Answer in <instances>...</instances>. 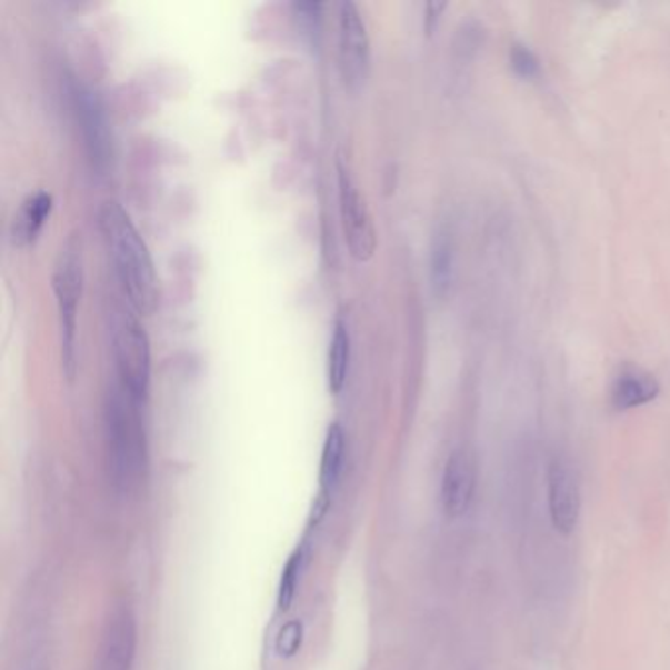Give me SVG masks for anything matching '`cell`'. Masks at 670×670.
Listing matches in <instances>:
<instances>
[{
    "label": "cell",
    "mask_w": 670,
    "mask_h": 670,
    "mask_svg": "<svg viewBox=\"0 0 670 670\" xmlns=\"http://www.w3.org/2000/svg\"><path fill=\"white\" fill-rule=\"evenodd\" d=\"M97 221L128 303L134 313L150 317L160 303V286L144 238L127 209L114 199L99 207Z\"/></svg>",
    "instance_id": "cell-1"
},
{
    "label": "cell",
    "mask_w": 670,
    "mask_h": 670,
    "mask_svg": "<svg viewBox=\"0 0 670 670\" xmlns=\"http://www.w3.org/2000/svg\"><path fill=\"white\" fill-rule=\"evenodd\" d=\"M138 403L112 386L104 403V441L112 484L119 492H137L148 474V442Z\"/></svg>",
    "instance_id": "cell-2"
},
{
    "label": "cell",
    "mask_w": 670,
    "mask_h": 670,
    "mask_svg": "<svg viewBox=\"0 0 670 670\" xmlns=\"http://www.w3.org/2000/svg\"><path fill=\"white\" fill-rule=\"evenodd\" d=\"M112 357L120 388L144 406L152 380L150 339L137 314L127 309H117L112 314Z\"/></svg>",
    "instance_id": "cell-3"
},
{
    "label": "cell",
    "mask_w": 670,
    "mask_h": 670,
    "mask_svg": "<svg viewBox=\"0 0 670 670\" xmlns=\"http://www.w3.org/2000/svg\"><path fill=\"white\" fill-rule=\"evenodd\" d=\"M83 281H86V270H83L81 240L69 238L66 247L61 248L51 276V286L60 314L61 360L69 380L76 378L77 314L83 296Z\"/></svg>",
    "instance_id": "cell-4"
},
{
    "label": "cell",
    "mask_w": 670,
    "mask_h": 670,
    "mask_svg": "<svg viewBox=\"0 0 670 670\" xmlns=\"http://www.w3.org/2000/svg\"><path fill=\"white\" fill-rule=\"evenodd\" d=\"M337 173H339L340 221H342L348 252L357 262H370L378 247L372 212L368 209L364 196L360 193V187L342 160L337 163Z\"/></svg>",
    "instance_id": "cell-5"
},
{
    "label": "cell",
    "mask_w": 670,
    "mask_h": 670,
    "mask_svg": "<svg viewBox=\"0 0 670 670\" xmlns=\"http://www.w3.org/2000/svg\"><path fill=\"white\" fill-rule=\"evenodd\" d=\"M337 53H339L340 76L348 87L364 83L370 71V36L364 17L354 2L344 0L339 4L337 24Z\"/></svg>",
    "instance_id": "cell-6"
},
{
    "label": "cell",
    "mask_w": 670,
    "mask_h": 670,
    "mask_svg": "<svg viewBox=\"0 0 670 670\" xmlns=\"http://www.w3.org/2000/svg\"><path fill=\"white\" fill-rule=\"evenodd\" d=\"M137 653V623L128 608H119L107 621L94 670H130Z\"/></svg>",
    "instance_id": "cell-7"
},
{
    "label": "cell",
    "mask_w": 670,
    "mask_h": 670,
    "mask_svg": "<svg viewBox=\"0 0 670 670\" xmlns=\"http://www.w3.org/2000/svg\"><path fill=\"white\" fill-rule=\"evenodd\" d=\"M549 513L552 527L570 534L580 518V488L572 468L562 459L552 460L549 467Z\"/></svg>",
    "instance_id": "cell-8"
},
{
    "label": "cell",
    "mask_w": 670,
    "mask_h": 670,
    "mask_svg": "<svg viewBox=\"0 0 670 670\" xmlns=\"http://www.w3.org/2000/svg\"><path fill=\"white\" fill-rule=\"evenodd\" d=\"M476 460L467 449L454 450L442 474V509L449 518L467 513L474 500Z\"/></svg>",
    "instance_id": "cell-9"
},
{
    "label": "cell",
    "mask_w": 670,
    "mask_h": 670,
    "mask_svg": "<svg viewBox=\"0 0 670 670\" xmlns=\"http://www.w3.org/2000/svg\"><path fill=\"white\" fill-rule=\"evenodd\" d=\"M76 102L89 156L94 166L102 170L111 158V138H109V122L102 111L101 101L89 87H76Z\"/></svg>",
    "instance_id": "cell-10"
},
{
    "label": "cell",
    "mask_w": 670,
    "mask_h": 670,
    "mask_svg": "<svg viewBox=\"0 0 670 670\" xmlns=\"http://www.w3.org/2000/svg\"><path fill=\"white\" fill-rule=\"evenodd\" d=\"M53 209V197L48 191H36L26 197L10 224V242L14 248L34 244L42 232L43 224L50 219Z\"/></svg>",
    "instance_id": "cell-11"
},
{
    "label": "cell",
    "mask_w": 670,
    "mask_h": 670,
    "mask_svg": "<svg viewBox=\"0 0 670 670\" xmlns=\"http://www.w3.org/2000/svg\"><path fill=\"white\" fill-rule=\"evenodd\" d=\"M457 273V242L454 232L450 227H439L434 230L431 242V258H429V278L434 298L444 299L454 283Z\"/></svg>",
    "instance_id": "cell-12"
},
{
    "label": "cell",
    "mask_w": 670,
    "mask_h": 670,
    "mask_svg": "<svg viewBox=\"0 0 670 670\" xmlns=\"http://www.w3.org/2000/svg\"><path fill=\"white\" fill-rule=\"evenodd\" d=\"M659 383L651 373L639 368H626L611 388V406L618 411L641 408L659 396Z\"/></svg>",
    "instance_id": "cell-13"
},
{
    "label": "cell",
    "mask_w": 670,
    "mask_h": 670,
    "mask_svg": "<svg viewBox=\"0 0 670 670\" xmlns=\"http://www.w3.org/2000/svg\"><path fill=\"white\" fill-rule=\"evenodd\" d=\"M350 332L344 321L337 319L332 327L331 342H329V352H327V383L329 391L339 396L340 391L347 386L348 372H350Z\"/></svg>",
    "instance_id": "cell-14"
},
{
    "label": "cell",
    "mask_w": 670,
    "mask_h": 670,
    "mask_svg": "<svg viewBox=\"0 0 670 670\" xmlns=\"http://www.w3.org/2000/svg\"><path fill=\"white\" fill-rule=\"evenodd\" d=\"M347 437L342 424L332 423L324 437L323 454H321V486L323 490H331L339 482L344 462Z\"/></svg>",
    "instance_id": "cell-15"
},
{
    "label": "cell",
    "mask_w": 670,
    "mask_h": 670,
    "mask_svg": "<svg viewBox=\"0 0 670 670\" xmlns=\"http://www.w3.org/2000/svg\"><path fill=\"white\" fill-rule=\"evenodd\" d=\"M299 570H301V554H293L288 560L283 577H281L280 596H278V606L281 611H288L289 606L296 598V588H298Z\"/></svg>",
    "instance_id": "cell-16"
},
{
    "label": "cell",
    "mask_w": 670,
    "mask_h": 670,
    "mask_svg": "<svg viewBox=\"0 0 670 670\" xmlns=\"http://www.w3.org/2000/svg\"><path fill=\"white\" fill-rule=\"evenodd\" d=\"M509 61H511V69L516 71V76L523 77V79H533L541 71L539 58L534 56L533 50H529L527 46H521V43H516L511 48Z\"/></svg>",
    "instance_id": "cell-17"
},
{
    "label": "cell",
    "mask_w": 670,
    "mask_h": 670,
    "mask_svg": "<svg viewBox=\"0 0 670 670\" xmlns=\"http://www.w3.org/2000/svg\"><path fill=\"white\" fill-rule=\"evenodd\" d=\"M293 9H296V14H298L306 34L317 36L321 32V20H323L321 18V10H323L321 2H296Z\"/></svg>",
    "instance_id": "cell-18"
},
{
    "label": "cell",
    "mask_w": 670,
    "mask_h": 670,
    "mask_svg": "<svg viewBox=\"0 0 670 670\" xmlns=\"http://www.w3.org/2000/svg\"><path fill=\"white\" fill-rule=\"evenodd\" d=\"M299 646H301V623L291 621L280 631L278 651L286 657H291V654L298 653Z\"/></svg>",
    "instance_id": "cell-19"
},
{
    "label": "cell",
    "mask_w": 670,
    "mask_h": 670,
    "mask_svg": "<svg viewBox=\"0 0 670 670\" xmlns=\"http://www.w3.org/2000/svg\"><path fill=\"white\" fill-rule=\"evenodd\" d=\"M444 9H447L444 2H429L424 7V30H427V34H433L434 26L439 22L441 12Z\"/></svg>",
    "instance_id": "cell-20"
}]
</instances>
